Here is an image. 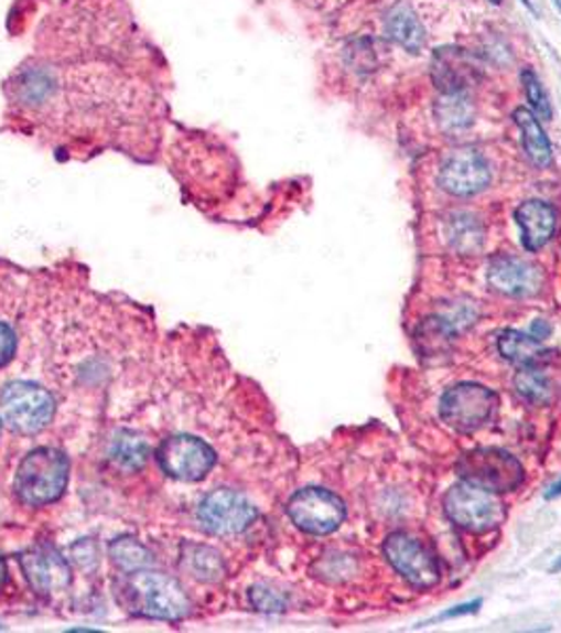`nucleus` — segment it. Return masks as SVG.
I'll list each match as a JSON object with an SVG mask.
<instances>
[{
  "label": "nucleus",
  "mask_w": 561,
  "mask_h": 633,
  "mask_svg": "<svg viewBox=\"0 0 561 633\" xmlns=\"http://www.w3.org/2000/svg\"><path fill=\"white\" fill-rule=\"evenodd\" d=\"M122 602L138 616L182 621L191 612V600L177 579L157 570H133L121 587Z\"/></svg>",
  "instance_id": "obj_1"
},
{
  "label": "nucleus",
  "mask_w": 561,
  "mask_h": 633,
  "mask_svg": "<svg viewBox=\"0 0 561 633\" xmlns=\"http://www.w3.org/2000/svg\"><path fill=\"white\" fill-rule=\"evenodd\" d=\"M71 463L62 450L36 448L18 466L15 494L28 507H45L62 498Z\"/></svg>",
  "instance_id": "obj_2"
},
{
  "label": "nucleus",
  "mask_w": 561,
  "mask_h": 633,
  "mask_svg": "<svg viewBox=\"0 0 561 633\" xmlns=\"http://www.w3.org/2000/svg\"><path fill=\"white\" fill-rule=\"evenodd\" d=\"M456 473L461 482L484 487L494 494L513 492L526 480L521 463L500 448H477L466 452L456 463Z\"/></svg>",
  "instance_id": "obj_3"
},
{
  "label": "nucleus",
  "mask_w": 561,
  "mask_h": 633,
  "mask_svg": "<svg viewBox=\"0 0 561 633\" xmlns=\"http://www.w3.org/2000/svg\"><path fill=\"white\" fill-rule=\"evenodd\" d=\"M443 512L458 528L473 535H484L498 528L507 517L505 505L494 492L466 482L447 490L443 498Z\"/></svg>",
  "instance_id": "obj_4"
},
{
  "label": "nucleus",
  "mask_w": 561,
  "mask_h": 633,
  "mask_svg": "<svg viewBox=\"0 0 561 633\" xmlns=\"http://www.w3.org/2000/svg\"><path fill=\"white\" fill-rule=\"evenodd\" d=\"M0 412L13 431L32 436L50 425L55 415V401L50 390L41 385L18 380L0 393Z\"/></svg>",
  "instance_id": "obj_5"
},
{
  "label": "nucleus",
  "mask_w": 561,
  "mask_h": 633,
  "mask_svg": "<svg viewBox=\"0 0 561 633\" xmlns=\"http://www.w3.org/2000/svg\"><path fill=\"white\" fill-rule=\"evenodd\" d=\"M288 515L302 533L325 536L341 528L346 507L338 494L325 487H304L290 498Z\"/></svg>",
  "instance_id": "obj_6"
},
{
  "label": "nucleus",
  "mask_w": 561,
  "mask_h": 633,
  "mask_svg": "<svg viewBox=\"0 0 561 633\" xmlns=\"http://www.w3.org/2000/svg\"><path fill=\"white\" fill-rule=\"evenodd\" d=\"M498 397L494 390L475 383H463L445 390L440 401L441 420L458 431L471 433L488 422L496 410Z\"/></svg>",
  "instance_id": "obj_7"
},
{
  "label": "nucleus",
  "mask_w": 561,
  "mask_h": 633,
  "mask_svg": "<svg viewBox=\"0 0 561 633\" xmlns=\"http://www.w3.org/2000/svg\"><path fill=\"white\" fill-rule=\"evenodd\" d=\"M196 517L209 535L233 536L247 530L258 512L241 492L218 487L201 501Z\"/></svg>",
  "instance_id": "obj_8"
},
{
  "label": "nucleus",
  "mask_w": 561,
  "mask_h": 633,
  "mask_svg": "<svg viewBox=\"0 0 561 633\" xmlns=\"http://www.w3.org/2000/svg\"><path fill=\"white\" fill-rule=\"evenodd\" d=\"M161 469L180 482H198L216 464L214 448L195 436H173L165 439L157 452Z\"/></svg>",
  "instance_id": "obj_9"
},
{
  "label": "nucleus",
  "mask_w": 561,
  "mask_h": 633,
  "mask_svg": "<svg viewBox=\"0 0 561 633\" xmlns=\"http://www.w3.org/2000/svg\"><path fill=\"white\" fill-rule=\"evenodd\" d=\"M385 558L395 572L416 589H431L440 583V564L433 554L406 533H392L385 540Z\"/></svg>",
  "instance_id": "obj_10"
},
{
  "label": "nucleus",
  "mask_w": 561,
  "mask_h": 633,
  "mask_svg": "<svg viewBox=\"0 0 561 633\" xmlns=\"http://www.w3.org/2000/svg\"><path fill=\"white\" fill-rule=\"evenodd\" d=\"M440 184L450 195H477L489 184L488 161L475 148H458L443 161Z\"/></svg>",
  "instance_id": "obj_11"
},
{
  "label": "nucleus",
  "mask_w": 561,
  "mask_h": 633,
  "mask_svg": "<svg viewBox=\"0 0 561 633\" xmlns=\"http://www.w3.org/2000/svg\"><path fill=\"white\" fill-rule=\"evenodd\" d=\"M492 290L511 298H532L542 290L544 277L540 268L519 256L498 254L492 258L488 268Z\"/></svg>",
  "instance_id": "obj_12"
},
{
  "label": "nucleus",
  "mask_w": 561,
  "mask_h": 633,
  "mask_svg": "<svg viewBox=\"0 0 561 633\" xmlns=\"http://www.w3.org/2000/svg\"><path fill=\"white\" fill-rule=\"evenodd\" d=\"M20 564L28 583L39 596H51L55 591L66 589L71 583V568L66 564V558L53 547L43 545L25 551L20 558Z\"/></svg>",
  "instance_id": "obj_13"
},
{
  "label": "nucleus",
  "mask_w": 561,
  "mask_h": 633,
  "mask_svg": "<svg viewBox=\"0 0 561 633\" xmlns=\"http://www.w3.org/2000/svg\"><path fill=\"white\" fill-rule=\"evenodd\" d=\"M515 222L521 230V245L528 251H538L551 242L558 228V214L549 203L530 199L515 210Z\"/></svg>",
  "instance_id": "obj_14"
},
{
  "label": "nucleus",
  "mask_w": 561,
  "mask_h": 633,
  "mask_svg": "<svg viewBox=\"0 0 561 633\" xmlns=\"http://www.w3.org/2000/svg\"><path fill=\"white\" fill-rule=\"evenodd\" d=\"M431 68L433 81L443 94H463L464 87L477 74L475 62L463 50L454 47L435 51Z\"/></svg>",
  "instance_id": "obj_15"
},
{
  "label": "nucleus",
  "mask_w": 561,
  "mask_h": 633,
  "mask_svg": "<svg viewBox=\"0 0 561 633\" xmlns=\"http://www.w3.org/2000/svg\"><path fill=\"white\" fill-rule=\"evenodd\" d=\"M498 353L511 362L513 366H542L551 351L544 348L542 342L532 334H524L519 330H507L498 339Z\"/></svg>",
  "instance_id": "obj_16"
},
{
  "label": "nucleus",
  "mask_w": 561,
  "mask_h": 633,
  "mask_svg": "<svg viewBox=\"0 0 561 633\" xmlns=\"http://www.w3.org/2000/svg\"><path fill=\"white\" fill-rule=\"evenodd\" d=\"M182 568L201 583H218L226 575V564L214 547L184 543L182 545Z\"/></svg>",
  "instance_id": "obj_17"
},
{
  "label": "nucleus",
  "mask_w": 561,
  "mask_h": 633,
  "mask_svg": "<svg viewBox=\"0 0 561 633\" xmlns=\"http://www.w3.org/2000/svg\"><path fill=\"white\" fill-rule=\"evenodd\" d=\"M513 119L521 131V142H524V150H526L528 159L540 170L549 168L553 163V148H551V142H549L544 129L540 127L537 117L528 108H517L513 112Z\"/></svg>",
  "instance_id": "obj_18"
},
{
  "label": "nucleus",
  "mask_w": 561,
  "mask_h": 633,
  "mask_svg": "<svg viewBox=\"0 0 561 633\" xmlns=\"http://www.w3.org/2000/svg\"><path fill=\"white\" fill-rule=\"evenodd\" d=\"M456 339V332L447 319L429 316L416 328V348L427 360H440L450 353L452 342Z\"/></svg>",
  "instance_id": "obj_19"
},
{
  "label": "nucleus",
  "mask_w": 561,
  "mask_h": 633,
  "mask_svg": "<svg viewBox=\"0 0 561 633\" xmlns=\"http://www.w3.org/2000/svg\"><path fill=\"white\" fill-rule=\"evenodd\" d=\"M387 34L397 45H401L403 50L414 51V53L422 50V45L427 41L424 28L408 4H397L389 13Z\"/></svg>",
  "instance_id": "obj_20"
},
{
  "label": "nucleus",
  "mask_w": 561,
  "mask_h": 633,
  "mask_svg": "<svg viewBox=\"0 0 561 633\" xmlns=\"http://www.w3.org/2000/svg\"><path fill=\"white\" fill-rule=\"evenodd\" d=\"M447 242L461 254H475L484 245V228L471 214H454L447 218Z\"/></svg>",
  "instance_id": "obj_21"
},
{
  "label": "nucleus",
  "mask_w": 561,
  "mask_h": 633,
  "mask_svg": "<svg viewBox=\"0 0 561 633\" xmlns=\"http://www.w3.org/2000/svg\"><path fill=\"white\" fill-rule=\"evenodd\" d=\"M513 385L521 399L535 406H547L553 399V385L540 366L519 367V372L513 378Z\"/></svg>",
  "instance_id": "obj_22"
},
{
  "label": "nucleus",
  "mask_w": 561,
  "mask_h": 633,
  "mask_svg": "<svg viewBox=\"0 0 561 633\" xmlns=\"http://www.w3.org/2000/svg\"><path fill=\"white\" fill-rule=\"evenodd\" d=\"M150 457V448L147 441L131 433V431H119L117 438L112 439L110 446V459L117 466H121L125 471H136Z\"/></svg>",
  "instance_id": "obj_23"
},
{
  "label": "nucleus",
  "mask_w": 561,
  "mask_h": 633,
  "mask_svg": "<svg viewBox=\"0 0 561 633\" xmlns=\"http://www.w3.org/2000/svg\"><path fill=\"white\" fill-rule=\"evenodd\" d=\"M110 558L115 561V566H119L125 572H133V570H142V568L152 566V554L140 540L131 536H121L110 545Z\"/></svg>",
  "instance_id": "obj_24"
},
{
  "label": "nucleus",
  "mask_w": 561,
  "mask_h": 633,
  "mask_svg": "<svg viewBox=\"0 0 561 633\" xmlns=\"http://www.w3.org/2000/svg\"><path fill=\"white\" fill-rule=\"evenodd\" d=\"M438 117L443 129L458 131L473 122V108L463 94H445L438 104Z\"/></svg>",
  "instance_id": "obj_25"
},
{
  "label": "nucleus",
  "mask_w": 561,
  "mask_h": 633,
  "mask_svg": "<svg viewBox=\"0 0 561 633\" xmlns=\"http://www.w3.org/2000/svg\"><path fill=\"white\" fill-rule=\"evenodd\" d=\"M521 83H524V92H526V98L530 101L532 110L537 112L540 119L549 121L553 117V110H551V101H549V96L540 83L537 73L535 71H524L521 73Z\"/></svg>",
  "instance_id": "obj_26"
},
{
  "label": "nucleus",
  "mask_w": 561,
  "mask_h": 633,
  "mask_svg": "<svg viewBox=\"0 0 561 633\" xmlns=\"http://www.w3.org/2000/svg\"><path fill=\"white\" fill-rule=\"evenodd\" d=\"M249 600L253 609L260 612H283L285 610V600L265 584H256L249 589Z\"/></svg>",
  "instance_id": "obj_27"
},
{
  "label": "nucleus",
  "mask_w": 561,
  "mask_h": 633,
  "mask_svg": "<svg viewBox=\"0 0 561 633\" xmlns=\"http://www.w3.org/2000/svg\"><path fill=\"white\" fill-rule=\"evenodd\" d=\"M71 558L80 568H91L98 561V549H96V545L89 538H85V540L74 543L73 547H71Z\"/></svg>",
  "instance_id": "obj_28"
},
{
  "label": "nucleus",
  "mask_w": 561,
  "mask_h": 633,
  "mask_svg": "<svg viewBox=\"0 0 561 633\" xmlns=\"http://www.w3.org/2000/svg\"><path fill=\"white\" fill-rule=\"evenodd\" d=\"M15 348H18L15 332L7 323L0 321V367L7 366L13 360Z\"/></svg>",
  "instance_id": "obj_29"
},
{
  "label": "nucleus",
  "mask_w": 561,
  "mask_h": 633,
  "mask_svg": "<svg viewBox=\"0 0 561 633\" xmlns=\"http://www.w3.org/2000/svg\"><path fill=\"white\" fill-rule=\"evenodd\" d=\"M482 602H468V604H463V607H456L454 610H447L445 614H441L440 619H454V616H463V614H471L475 610H479Z\"/></svg>",
  "instance_id": "obj_30"
},
{
  "label": "nucleus",
  "mask_w": 561,
  "mask_h": 633,
  "mask_svg": "<svg viewBox=\"0 0 561 633\" xmlns=\"http://www.w3.org/2000/svg\"><path fill=\"white\" fill-rule=\"evenodd\" d=\"M530 334L537 339V341L542 342V339H547L549 334H551V325L547 323V321H542V319H538L532 323V330H530Z\"/></svg>",
  "instance_id": "obj_31"
},
{
  "label": "nucleus",
  "mask_w": 561,
  "mask_h": 633,
  "mask_svg": "<svg viewBox=\"0 0 561 633\" xmlns=\"http://www.w3.org/2000/svg\"><path fill=\"white\" fill-rule=\"evenodd\" d=\"M558 496H561V480L558 484H553V486L549 487L547 494H544L547 501H553V498H558Z\"/></svg>",
  "instance_id": "obj_32"
},
{
  "label": "nucleus",
  "mask_w": 561,
  "mask_h": 633,
  "mask_svg": "<svg viewBox=\"0 0 561 633\" xmlns=\"http://www.w3.org/2000/svg\"><path fill=\"white\" fill-rule=\"evenodd\" d=\"M7 579H9V572H7V564H4V560L0 558V591L4 589V584H7Z\"/></svg>",
  "instance_id": "obj_33"
},
{
  "label": "nucleus",
  "mask_w": 561,
  "mask_h": 633,
  "mask_svg": "<svg viewBox=\"0 0 561 633\" xmlns=\"http://www.w3.org/2000/svg\"><path fill=\"white\" fill-rule=\"evenodd\" d=\"M561 570V558L551 566V572H560Z\"/></svg>",
  "instance_id": "obj_34"
},
{
  "label": "nucleus",
  "mask_w": 561,
  "mask_h": 633,
  "mask_svg": "<svg viewBox=\"0 0 561 633\" xmlns=\"http://www.w3.org/2000/svg\"><path fill=\"white\" fill-rule=\"evenodd\" d=\"M521 2H524L528 9H532V11H535V7H532V2H530V0H521Z\"/></svg>",
  "instance_id": "obj_35"
},
{
  "label": "nucleus",
  "mask_w": 561,
  "mask_h": 633,
  "mask_svg": "<svg viewBox=\"0 0 561 633\" xmlns=\"http://www.w3.org/2000/svg\"><path fill=\"white\" fill-rule=\"evenodd\" d=\"M492 2H494V4H498V2H503V0H492Z\"/></svg>",
  "instance_id": "obj_36"
}]
</instances>
